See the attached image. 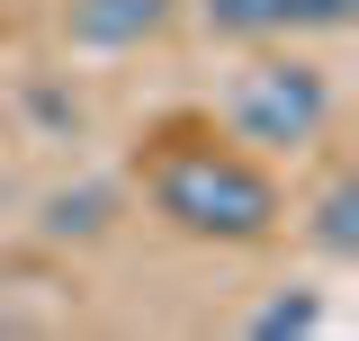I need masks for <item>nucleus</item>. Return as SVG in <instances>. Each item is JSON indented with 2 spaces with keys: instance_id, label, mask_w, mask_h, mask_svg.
Masks as SVG:
<instances>
[{
  "instance_id": "nucleus-1",
  "label": "nucleus",
  "mask_w": 359,
  "mask_h": 341,
  "mask_svg": "<svg viewBox=\"0 0 359 341\" xmlns=\"http://www.w3.org/2000/svg\"><path fill=\"white\" fill-rule=\"evenodd\" d=\"M144 198H153V215H162L171 234L224 243V252L269 243V234L287 225L278 170H269L261 153H243V144H162L153 170H144Z\"/></svg>"
},
{
  "instance_id": "nucleus-2",
  "label": "nucleus",
  "mask_w": 359,
  "mask_h": 341,
  "mask_svg": "<svg viewBox=\"0 0 359 341\" xmlns=\"http://www.w3.org/2000/svg\"><path fill=\"white\" fill-rule=\"evenodd\" d=\"M332 117H341V90H332V72L314 54H261V63H243L233 90H224V135L243 153H261V162L314 153L332 135Z\"/></svg>"
},
{
  "instance_id": "nucleus-3",
  "label": "nucleus",
  "mask_w": 359,
  "mask_h": 341,
  "mask_svg": "<svg viewBox=\"0 0 359 341\" xmlns=\"http://www.w3.org/2000/svg\"><path fill=\"white\" fill-rule=\"evenodd\" d=\"M180 0H63V45L72 54H135V45L171 36Z\"/></svg>"
},
{
  "instance_id": "nucleus-4",
  "label": "nucleus",
  "mask_w": 359,
  "mask_h": 341,
  "mask_svg": "<svg viewBox=\"0 0 359 341\" xmlns=\"http://www.w3.org/2000/svg\"><path fill=\"white\" fill-rule=\"evenodd\" d=\"M189 9L224 45H287L297 36V0H189Z\"/></svg>"
},
{
  "instance_id": "nucleus-5",
  "label": "nucleus",
  "mask_w": 359,
  "mask_h": 341,
  "mask_svg": "<svg viewBox=\"0 0 359 341\" xmlns=\"http://www.w3.org/2000/svg\"><path fill=\"white\" fill-rule=\"evenodd\" d=\"M314 252L323 260H359V180L341 170V180H323V198H314Z\"/></svg>"
},
{
  "instance_id": "nucleus-6",
  "label": "nucleus",
  "mask_w": 359,
  "mask_h": 341,
  "mask_svg": "<svg viewBox=\"0 0 359 341\" xmlns=\"http://www.w3.org/2000/svg\"><path fill=\"white\" fill-rule=\"evenodd\" d=\"M243 333H252V341H306V333H323V297H314V288H297V297H261Z\"/></svg>"
},
{
  "instance_id": "nucleus-7",
  "label": "nucleus",
  "mask_w": 359,
  "mask_h": 341,
  "mask_svg": "<svg viewBox=\"0 0 359 341\" xmlns=\"http://www.w3.org/2000/svg\"><path fill=\"white\" fill-rule=\"evenodd\" d=\"M108 207H117L108 189H54V198H45V234H54V243L99 234V225H108Z\"/></svg>"
}]
</instances>
